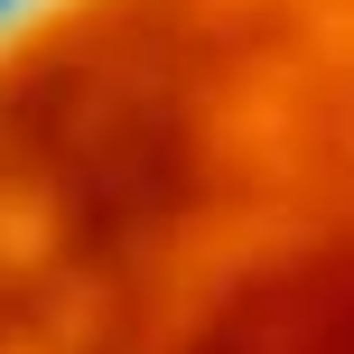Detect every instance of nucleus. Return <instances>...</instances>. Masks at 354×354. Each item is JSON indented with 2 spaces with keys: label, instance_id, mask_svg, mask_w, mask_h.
Segmentation results:
<instances>
[{
  "label": "nucleus",
  "instance_id": "1",
  "mask_svg": "<svg viewBox=\"0 0 354 354\" xmlns=\"http://www.w3.org/2000/svg\"><path fill=\"white\" fill-rule=\"evenodd\" d=\"M0 354H354V0H0Z\"/></svg>",
  "mask_w": 354,
  "mask_h": 354
}]
</instances>
